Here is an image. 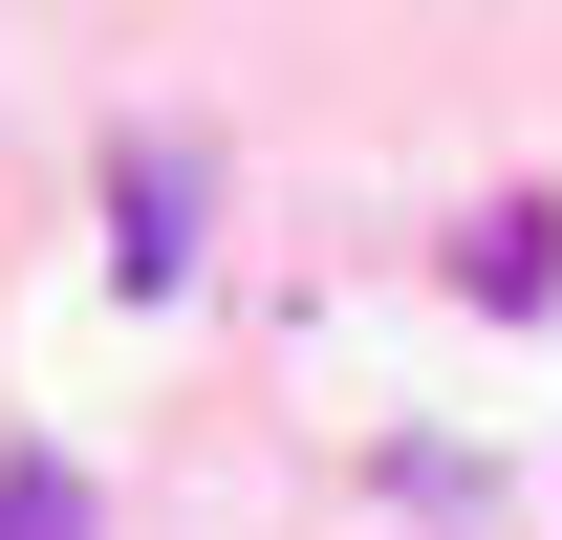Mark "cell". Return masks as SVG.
I'll use <instances>...</instances> for the list:
<instances>
[{"mask_svg": "<svg viewBox=\"0 0 562 540\" xmlns=\"http://www.w3.org/2000/svg\"><path fill=\"white\" fill-rule=\"evenodd\" d=\"M109 281H131V303H173V281H195V151H173V131L109 151Z\"/></svg>", "mask_w": 562, "mask_h": 540, "instance_id": "1", "label": "cell"}, {"mask_svg": "<svg viewBox=\"0 0 562 540\" xmlns=\"http://www.w3.org/2000/svg\"><path fill=\"white\" fill-rule=\"evenodd\" d=\"M454 303H497V325H541V195L454 216Z\"/></svg>", "mask_w": 562, "mask_h": 540, "instance_id": "2", "label": "cell"}, {"mask_svg": "<svg viewBox=\"0 0 562 540\" xmlns=\"http://www.w3.org/2000/svg\"><path fill=\"white\" fill-rule=\"evenodd\" d=\"M0 540H109V519H87V475H66V454H0Z\"/></svg>", "mask_w": 562, "mask_h": 540, "instance_id": "3", "label": "cell"}]
</instances>
